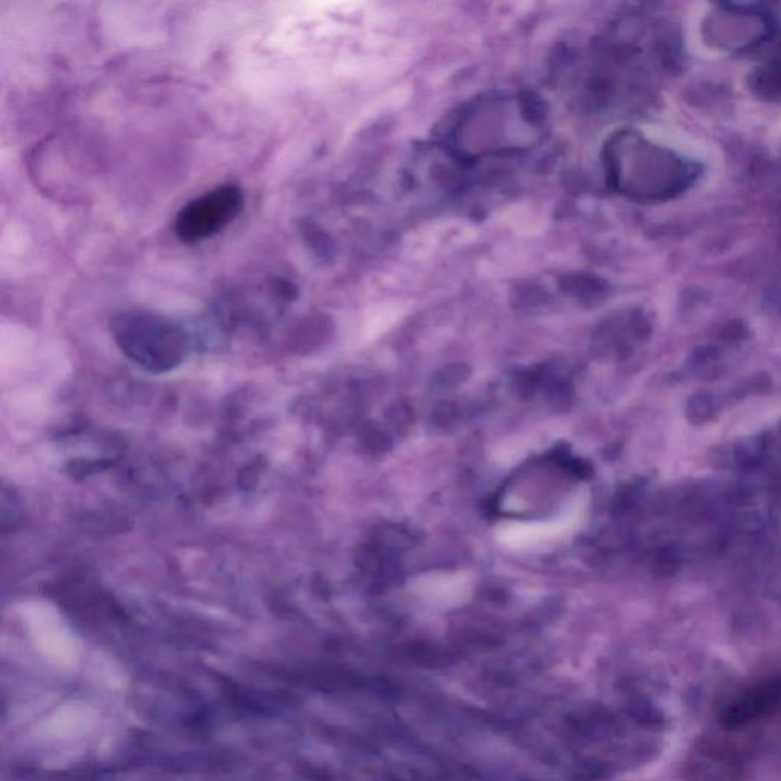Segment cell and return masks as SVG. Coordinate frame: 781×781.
<instances>
[{"label": "cell", "instance_id": "cell-1", "mask_svg": "<svg viewBox=\"0 0 781 781\" xmlns=\"http://www.w3.org/2000/svg\"><path fill=\"white\" fill-rule=\"evenodd\" d=\"M608 162L617 190L643 202L679 196L695 184L699 174L695 162L637 133H620L609 145Z\"/></svg>", "mask_w": 781, "mask_h": 781}, {"label": "cell", "instance_id": "cell-2", "mask_svg": "<svg viewBox=\"0 0 781 781\" xmlns=\"http://www.w3.org/2000/svg\"><path fill=\"white\" fill-rule=\"evenodd\" d=\"M113 335L124 353L156 370L173 368L188 350L187 333L158 313H121L113 321Z\"/></svg>", "mask_w": 781, "mask_h": 781}, {"label": "cell", "instance_id": "cell-3", "mask_svg": "<svg viewBox=\"0 0 781 781\" xmlns=\"http://www.w3.org/2000/svg\"><path fill=\"white\" fill-rule=\"evenodd\" d=\"M245 205V194L235 184L220 185L180 208L174 234L187 245L202 243L228 228Z\"/></svg>", "mask_w": 781, "mask_h": 781}, {"label": "cell", "instance_id": "cell-4", "mask_svg": "<svg viewBox=\"0 0 781 781\" xmlns=\"http://www.w3.org/2000/svg\"><path fill=\"white\" fill-rule=\"evenodd\" d=\"M579 507L574 505L568 513L548 522H536V524H510L501 528L498 533L499 540L507 547L522 550V548L536 547V545L562 536L566 531L576 527L580 519Z\"/></svg>", "mask_w": 781, "mask_h": 781}, {"label": "cell", "instance_id": "cell-5", "mask_svg": "<svg viewBox=\"0 0 781 781\" xmlns=\"http://www.w3.org/2000/svg\"><path fill=\"white\" fill-rule=\"evenodd\" d=\"M423 591L426 592V594L435 595V597H444L446 595V598L449 597H460L461 594H464V591H466L467 582L466 580H461L458 576H446L441 577V579H437V577H432V579L429 580H422Z\"/></svg>", "mask_w": 781, "mask_h": 781}]
</instances>
